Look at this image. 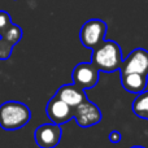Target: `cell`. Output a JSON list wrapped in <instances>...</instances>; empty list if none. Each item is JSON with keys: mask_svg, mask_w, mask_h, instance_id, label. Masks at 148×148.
I'll return each mask as SVG.
<instances>
[{"mask_svg": "<svg viewBox=\"0 0 148 148\" xmlns=\"http://www.w3.org/2000/svg\"><path fill=\"white\" fill-rule=\"evenodd\" d=\"M55 95L73 108H75L77 105H79L81 103L87 100V95L84 92V90L81 88L79 86H77L75 83L64 84V86H61L57 90V92Z\"/></svg>", "mask_w": 148, "mask_h": 148, "instance_id": "9", "label": "cell"}, {"mask_svg": "<svg viewBox=\"0 0 148 148\" xmlns=\"http://www.w3.org/2000/svg\"><path fill=\"white\" fill-rule=\"evenodd\" d=\"M108 25L105 21L97 20V18H92L84 22L79 31V39L81 43L83 44L86 48L94 49L96 46H99L103 40H104L105 35H107Z\"/></svg>", "mask_w": 148, "mask_h": 148, "instance_id": "3", "label": "cell"}, {"mask_svg": "<svg viewBox=\"0 0 148 148\" xmlns=\"http://www.w3.org/2000/svg\"><path fill=\"white\" fill-rule=\"evenodd\" d=\"M134 114L138 117L148 120V90H144L143 92L136 95V99L133 101L131 105Z\"/></svg>", "mask_w": 148, "mask_h": 148, "instance_id": "11", "label": "cell"}, {"mask_svg": "<svg viewBox=\"0 0 148 148\" xmlns=\"http://www.w3.org/2000/svg\"><path fill=\"white\" fill-rule=\"evenodd\" d=\"M122 51L117 42L103 40L99 46L92 49L91 62L100 70L105 73H113L120 70L122 64Z\"/></svg>", "mask_w": 148, "mask_h": 148, "instance_id": "1", "label": "cell"}, {"mask_svg": "<svg viewBox=\"0 0 148 148\" xmlns=\"http://www.w3.org/2000/svg\"><path fill=\"white\" fill-rule=\"evenodd\" d=\"M22 35H23L22 29H21L18 25H16V23L10 22L9 26L5 29L4 34H3V38H4L5 40H8L13 47H14L16 44H17L18 42L21 40Z\"/></svg>", "mask_w": 148, "mask_h": 148, "instance_id": "12", "label": "cell"}, {"mask_svg": "<svg viewBox=\"0 0 148 148\" xmlns=\"http://www.w3.org/2000/svg\"><path fill=\"white\" fill-rule=\"evenodd\" d=\"M120 73H138L148 77V51L144 48H135L127 55L122 61L120 68Z\"/></svg>", "mask_w": 148, "mask_h": 148, "instance_id": "4", "label": "cell"}, {"mask_svg": "<svg viewBox=\"0 0 148 148\" xmlns=\"http://www.w3.org/2000/svg\"><path fill=\"white\" fill-rule=\"evenodd\" d=\"M61 135L62 131L60 125L53 122L38 126L34 133L35 143L40 148H55L61 140Z\"/></svg>", "mask_w": 148, "mask_h": 148, "instance_id": "7", "label": "cell"}, {"mask_svg": "<svg viewBox=\"0 0 148 148\" xmlns=\"http://www.w3.org/2000/svg\"><path fill=\"white\" fill-rule=\"evenodd\" d=\"M130 148H146V147H143V146H133V147H130Z\"/></svg>", "mask_w": 148, "mask_h": 148, "instance_id": "16", "label": "cell"}, {"mask_svg": "<svg viewBox=\"0 0 148 148\" xmlns=\"http://www.w3.org/2000/svg\"><path fill=\"white\" fill-rule=\"evenodd\" d=\"M46 113L51 120V122L60 126L74 118V108L66 104L65 101H62L56 95L48 101L46 107Z\"/></svg>", "mask_w": 148, "mask_h": 148, "instance_id": "6", "label": "cell"}, {"mask_svg": "<svg viewBox=\"0 0 148 148\" xmlns=\"http://www.w3.org/2000/svg\"><path fill=\"white\" fill-rule=\"evenodd\" d=\"M99 72L92 62H81L72 72L73 83L83 90H91L99 82Z\"/></svg>", "mask_w": 148, "mask_h": 148, "instance_id": "5", "label": "cell"}, {"mask_svg": "<svg viewBox=\"0 0 148 148\" xmlns=\"http://www.w3.org/2000/svg\"><path fill=\"white\" fill-rule=\"evenodd\" d=\"M13 51V46L8 40H5L3 36H0V60L5 61L10 57Z\"/></svg>", "mask_w": 148, "mask_h": 148, "instance_id": "13", "label": "cell"}, {"mask_svg": "<svg viewBox=\"0 0 148 148\" xmlns=\"http://www.w3.org/2000/svg\"><path fill=\"white\" fill-rule=\"evenodd\" d=\"M121 83L125 91L131 94H140L147 88V77L138 73H129L121 75Z\"/></svg>", "mask_w": 148, "mask_h": 148, "instance_id": "10", "label": "cell"}, {"mask_svg": "<svg viewBox=\"0 0 148 148\" xmlns=\"http://www.w3.org/2000/svg\"><path fill=\"white\" fill-rule=\"evenodd\" d=\"M10 22H12V20H10L9 13L5 10H0V36H3L5 29L9 26Z\"/></svg>", "mask_w": 148, "mask_h": 148, "instance_id": "14", "label": "cell"}, {"mask_svg": "<svg viewBox=\"0 0 148 148\" xmlns=\"http://www.w3.org/2000/svg\"><path fill=\"white\" fill-rule=\"evenodd\" d=\"M121 139H122V135H121V133H120L118 130L110 131V134H109V140H110V143L118 144V143L121 142Z\"/></svg>", "mask_w": 148, "mask_h": 148, "instance_id": "15", "label": "cell"}, {"mask_svg": "<svg viewBox=\"0 0 148 148\" xmlns=\"http://www.w3.org/2000/svg\"><path fill=\"white\" fill-rule=\"evenodd\" d=\"M74 120L81 127H90L101 121V112L96 104L86 100L74 108Z\"/></svg>", "mask_w": 148, "mask_h": 148, "instance_id": "8", "label": "cell"}, {"mask_svg": "<svg viewBox=\"0 0 148 148\" xmlns=\"http://www.w3.org/2000/svg\"><path fill=\"white\" fill-rule=\"evenodd\" d=\"M31 118L29 107L20 101H5L0 105V127L16 131L27 125Z\"/></svg>", "mask_w": 148, "mask_h": 148, "instance_id": "2", "label": "cell"}]
</instances>
